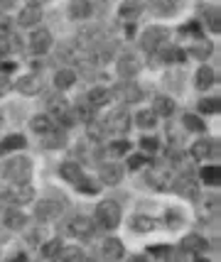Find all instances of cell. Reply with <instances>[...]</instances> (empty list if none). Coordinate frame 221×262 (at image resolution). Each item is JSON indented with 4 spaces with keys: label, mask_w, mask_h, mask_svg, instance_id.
<instances>
[{
    "label": "cell",
    "mask_w": 221,
    "mask_h": 262,
    "mask_svg": "<svg viewBox=\"0 0 221 262\" xmlns=\"http://www.w3.org/2000/svg\"><path fill=\"white\" fill-rule=\"evenodd\" d=\"M30 174H32V164H30L27 157H12L0 167V177L12 184H27Z\"/></svg>",
    "instance_id": "obj_1"
},
{
    "label": "cell",
    "mask_w": 221,
    "mask_h": 262,
    "mask_svg": "<svg viewBox=\"0 0 221 262\" xmlns=\"http://www.w3.org/2000/svg\"><path fill=\"white\" fill-rule=\"evenodd\" d=\"M96 223L106 230H113L120 223V206L116 201H101L96 206Z\"/></svg>",
    "instance_id": "obj_2"
},
{
    "label": "cell",
    "mask_w": 221,
    "mask_h": 262,
    "mask_svg": "<svg viewBox=\"0 0 221 262\" xmlns=\"http://www.w3.org/2000/svg\"><path fill=\"white\" fill-rule=\"evenodd\" d=\"M49 118L54 120L57 118L62 125H74L76 123V115H74V111L69 108V103L64 101L62 96H54V98H49Z\"/></svg>",
    "instance_id": "obj_3"
},
{
    "label": "cell",
    "mask_w": 221,
    "mask_h": 262,
    "mask_svg": "<svg viewBox=\"0 0 221 262\" xmlns=\"http://www.w3.org/2000/svg\"><path fill=\"white\" fill-rule=\"evenodd\" d=\"M165 39H167V30L152 25V27H148L145 32L140 34V47H143L145 52H157V49L165 45Z\"/></svg>",
    "instance_id": "obj_4"
},
{
    "label": "cell",
    "mask_w": 221,
    "mask_h": 262,
    "mask_svg": "<svg viewBox=\"0 0 221 262\" xmlns=\"http://www.w3.org/2000/svg\"><path fill=\"white\" fill-rule=\"evenodd\" d=\"M67 233L74 238H91L93 235V221L86 216H71L67 223Z\"/></svg>",
    "instance_id": "obj_5"
},
{
    "label": "cell",
    "mask_w": 221,
    "mask_h": 262,
    "mask_svg": "<svg viewBox=\"0 0 221 262\" xmlns=\"http://www.w3.org/2000/svg\"><path fill=\"white\" fill-rule=\"evenodd\" d=\"M116 69H118V76H120L123 81H133L135 79V74L140 71V64H138V59L133 57V54L126 52V54H120Z\"/></svg>",
    "instance_id": "obj_6"
},
{
    "label": "cell",
    "mask_w": 221,
    "mask_h": 262,
    "mask_svg": "<svg viewBox=\"0 0 221 262\" xmlns=\"http://www.w3.org/2000/svg\"><path fill=\"white\" fill-rule=\"evenodd\" d=\"M49 49H52V34H49V30H37V32H32V37H30V52L37 54V57H42Z\"/></svg>",
    "instance_id": "obj_7"
},
{
    "label": "cell",
    "mask_w": 221,
    "mask_h": 262,
    "mask_svg": "<svg viewBox=\"0 0 221 262\" xmlns=\"http://www.w3.org/2000/svg\"><path fill=\"white\" fill-rule=\"evenodd\" d=\"M128 127H130V118L126 111H116V113H111L106 118V130H111V133H116V135L128 133Z\"/></svg>",
    "instance_id": "obj_8"
},
{
    "label": "cell",
    "mask_w": 221,
    "mask_h": 262,
    "mask_svg": "<svg viewBox=\"0 0 221 262\" xmlns=\"http://www.w3.org/2000/svg\"><path fill=\"white\" fill-rule=\"evenodd\" d=\"M123 252H126V248H123V243L118 238H106L101 243V257L108 262H118L123 257Z\"/></svg>",
    "instance_id": "obj_9"
},
{
    "label": "cell",
    "mask_w": 221,
    "mask_h": 262,
    "mask_svg": "<svg viewBox=\"0 0 221 262\" xmlns=\"http://www.w3.org/2000/svg\"><path fill=\"white\" fill-rule=\"evenodd\" d=\"M15 89L23 93V96H37V93L42 91V79L37 74H25L23 79L15 83Z\"/></svg>",
    "instance_id": "obj_10"
},
{
    "label": "cell",
    "mask_w": 221,
    "mask_h": 262,
    "mask_svg": "<svg viewBox=\"0 0 221 262\" xmlns=\"http://www.w3.org/2000/svg\"><path fill=\"white\" fill-rule=\"evenodd\" d=\"M62 208H64V206L59 204V201L45 199L42 204L37 206V218H39V221H54V218L62 216Z\"/></svg>",
    "instance_id": "obj_11"
},
{
    "label": "cell",
    "mask_w": 221,
    "mask_h": 262,
    "mask_svg": "<svg viewBox=\"0 0 221 262\" xmlns=\"http://www.w3.org/2000/svg\"><path fill=\"white\" fill-rule=\"evenodd\" d=\"M118 91V98L123 103H138L143 98V91H140V86H135L133 81H123L120 86L116 89Z\"/></svg>",
    "instance_id": "obj_12"
},
{
    "label": "cell",
    "mask_w": 221,
    "mask_h": 262,
    "mask_svg": "<svg viewBox=\"0 0 221 262\" xmlns=\"http://www.w3.org/2000/svg\"><path fill=\"white\" fill-rule=\"evenodd\" d=\"M98 177H101V182L104 184H111V186H116L120 184L123 179V169H120V164H101V169H98Z\"/></svg>",
    "instance_id": "obj_13"
},
{
    "label": "cell",
    "mask_w": 221,
    "mask_h": 262,
    "mask_svg": "<svg viewBox=\"0 0 221 262\" xmlns=\"http://www.w3.org/2000/svg\"><path fill=\"white\" fill-rule=\"evenodd\" d=\"M216 142L214 140H199L194 142V147H192V155L197 157V160H214L216 157Z\"/></svg>",
    "instance_id": "obj_14"
},
{
    "label": "cell",
    "mask_w": 221,
    "mask_h": 262,
    "mask_svg": "<svg viewBox=\"0 0 221 262\" xmlns=\"http://www.w3.org/2000/svg\"><path fill=\"white\" fill-rule=\"evenodd\" d=\"M3 226H5L8 230H23L25 213L23 211H17V208H8V211L3 213Z\"/></svg>",
    "instance_id": "obj_15"
},
{
    "label": "cell",
    "mask_w": 221,
    "mask_h": 262,
    "mask_svg": "<svg viewBox=\"0 0 221 262\" xmlns=\"http://www.w3.org/2000/svg\"><path fill=\"white\" fill-rule=\"evenodd\" d=\"M17 20H20L23 27H32V25L42 23V8H39V5H27V8H23Z\"/></svg>",
    "instance_id": "obj_16"
},
{
    "label": "cell",
    "mask_w": 221,
    "mask_h": 262,
    "mask_svg": "<svg viewBox=\"0 0 221 262\" xmlns=\"http://www.w3.org/2000/svg\"><path fill=\"white\" fill-rule=\"evenodd\" d=\"M179 248H182L185 252H204L207 250V240L202 238V235H197V233H189V235L182 238Z\"/></svg>",
    "instance_id": "obj_17"
},
{
    "label": "cell",
    "mask_w": 221,
    "mask_h": 262,
    "mask_svg": "<svg viewBox=\"0 0 221 262\" xmlns=\"http://www.w3.org/2000/svg\"><path fill=\"white\" fill-rule=\"evenodd\" d=\"M177 111V105L172 98H167V96H157L155 101H152V113L155 115H163V118H170V115Z\"/></svg>",
    "instance_id": "obj_18"
},
{
    "label": "cell",
    "mask_w": 221,
    "mask_h": 262,
    "mask_svg": "<svg viewBox=\"0 0 221 262\" xmlns=\"http://www.w3.org/2000/svg\"><path fill=\"white\" fill-rule=\"evenodd\" d=\"M32 196H35V191H32L30 184H17V189H12L8 194V201H12V204H27V201H32Z\"/></svg>",
    "instance_id": "obj_19"
},
{
    "label": "cell",
    "mask_w": 221,
    "mask_h": 262,
    "mask_svg": "<svg viewBox=\"0 0 221 262\" xmlns=\"http://www.w3.org/2000/svg\"><path fill=\"white\" fill-rule=\"evenodd\" d=\"M91 0H71L69 3V15L74 20H86L91 15Z\"/></svg>",
    "instance_id": "obj_20"
},
{
    "label": "cell",
    "mask_w": 221,
    "mask_h": 262,
    "mask_svg": "<svg viewBox=\"0 0 221 262\" xmlns=\"http://www.w3.org/2000/svg\"><path fill=\"white\" fill-rule=\"evenodd\" d=\"M30 127H32L39 137H45L47 133H52V130H54V120H52L49 115H35V118L30 120Z\"/></svg>",
    "instance_id": "obj_21"
},
{
    "label": "cell",
    "mask_w": 221,
    "mask_h": 262,
    "mask_svg": "<svg viewBox=\"0 0 221 262\" xmlns=\"http://www.w3.org/2000/svg\"><path fill=\"white\" fill-rule=\"evenodd\" d=\"M76 83V71H71V69H59L57 76H54V86H57L59 91H67Z\"/></svg>",
    "instance_id": "obj_22"
},
{
    "label": "cell",
    "mask_w": 221,
    "mask_h": 262,
    "mask_svg": "<svg viewBox=\"0 0 221 262\" xmlns=\"http://www.w3.org/2000/svg\"><path fill=\"white\" fill-rule=\"evenodd\" d=\"M59 177L67 179V182H71V184H76L84 174H82V167H79L76 162H64V164L59 167Z\"/></svg>",
    "instance_id": "obj_23"
},
{
    "label": "cell",
    "mask_w": 221,
    "mask_h": 262,
    "mask_svg": "<svg viewBox=\"0 0 221 262\" xmlns=\"http://www.w3.org/2000/svg\"><path fill=\"white\" fill-rule=\"evenodd\" d=\"M86 101L93 108H101V105H106V103L111 101V93L106 91L104 86H96V89H91V91L86 93Z\"/></svg>",
    "instance_id": "obj_24"
},
{
    "label": "cell",
    "mask_w": 221,
    "mask_h": 262,
    "mask_svg": "<svg viewBox=\"0 0 221 262\" xmlns=\"http://www.w3.org/2000/svg\"><path fill=\"white\" fill-rule=\"evenodd\" d=\"M214 81H216V76H214V71H211L209 67H202L197 71V76H194V83H197L199 91H207V89H211V86H214Z\"/></svg>",
    "instance_id": "obj_25"
},
{
    "label": "cell",
    "mask_w": 221,
    "mask_h": 262,
    "mask_svg": "<svg viewBox=\"0 0 221 262\" xmlns=\"http://www.w3.org/2000/svg\"><path fill=\"white\" fill-rule=\"evenodd\" d=\"M189 52H192V54H194L197 59H207V57H211V52H214V45H211L209 39L199 37V39H194V45L189 47Z\"/></svg>",
    "instance_id": "obj_26"
},
{
    "label": "cell",
    "mask_w": 221,
    "mask_h": 262,
    "mask_svg": "<svg viewBox=\"0 0 221 262\" xmlns=\"http://www.w3.org/2000/svg\"><path fill=\"white\" fill-rule=\"evenodd\" d=\"M27 145V140H25L20 133H15V135H8L3 142H0V152H15V149H25Z\"/></svg>",
    "instance_id": "obj_27"
},
{
    "label": "cell",
    "mask_w": 221,
    "mask_h": 262,
    "mask_svg": "<svg viewBox=\"0 0 221 262\" xmlns=\"http://www.w3.org/2000/svg\"><path fill=\"white\" fill-rule=\"evenodd\" d=\"M155 12H163V15H172V12L179 8V0H148Z\"/></svg>",
    "instance_id": "obj_28"
},
{
    "label": "cell",
    "mask_w": 221,
    "mask_h": 262,
    "mask_svg": "<svg viewBox=\"0 0 221 262\" xmlns=\"http://www.w3.org/2000/svg\"><path fill=\"white\" fill-rule=\"evenodd\" d=\"M140 15V0H123L120 3V17L123 20H135Z\"/></svg>",
    "instance_id": "obj_29"
},
{
    "label": "cell",
    "mask_w": 221,
    "mask_h": 262,
    "mask_svg": "<svg viewBox=\"0 0 221 262\" xmlns=\"http://www.w3.org/2000/svg\"><path fill=\"white\" fill-rule=\"evenodd\" d=\"M59 260L62 262H86V255H84V250H79V248H62V252H59Z\"/></svg>",
    "instance_id": "obj_30"
},
{
    "label": "cell",
    "mask_w": 221,
    "mask_h": 262,
    "mask_svg": "<svg viewBox=\"0 0 221 262\" xmlns=\"http://www.w3.org/2000/svg\"><path fill=\"white\" fill-rule=\"evenodd\" d=\"M182 123H185V127L192 130V133H204V130H207V125L202 123V118L194 113H185L182 115Z\"/></svg>",
    "instance_id": "obj_31"
},
{
    "label": "cell",
    "mask_w": 221,
    "mask_h": 262,
    "mask_svg": "<svg viewBox=\"0 0 221 262\" xmlns=\"http://www.w3.org/2000/svg\"><path fill=\"white\" fill-rule=\"evenodd\" d=\"M130 226H133V230H138V233H150V230L155 228V218H150V216H135L133 221H130Z\"/></svg>",
    "instance_id": "obj_32"
},
{
    "label": "cell",
    "mask_w": 221,
    "mask_h": 262,
    "mask_svg": "<svg viewBox=\"0 0 221 262\" xmlns=\"http://www.w3.org/2000/svg\"><path fill=\"white\" fill-rule=\"evenodd\" d=\"M150 182L155 184V186H160V189H167V186L172 184V174L165 169H155V171H150Z\"/></svg>",
    "instance_id": "obj_33"
},
{
    "label": "cell",
    "mask_w": 221,
    "mask_h": 262,
    "mask_svg": "<svg viewBox=\"0 0 221 262\" xmlns=\"http://www.w3.org/2000/svg\"><path fill=\"white\" fill-rule=\"evenodd\" d=\"M42 142H45L47 147H62V145L67 142V135H64L62 130H57V127H54L52 133H47V135L42 137Z\"/></svg>",
    "instance_id": "obj_34"
},
{
    "label": "cell",
    "mask_w": 221,
    "mask_h": 262,
    "mask_svg": "<svg viewBox=\"0 0 221 262\" xmlns=\"http://www.w3.org/2000/svg\"><path fill=\"white\" fill-rule=\"evenodd\" d=\"M135 123H138L140 127H145V130H150V127L157 125V115L152 113V111H140V113L135 115Z\"/></svg>",
    "instance_id": "obj_35"
},
{
    "label": "cell",
    "mask_w": 221,
    "mask_h": 262,
    "mask_svg": "<svg viewBox=\"0 0 221 262\" xmlns=\"http://www.w3.org/2000/svg\"><path fill=\"white\" fill-rule=\"evenodd\" d=\"M177 191L182 196H187V199H197V184L192 182V179H182V182L177 184Z\"/></svg>",
    "instance_id": "obj_36"
},
{
    "label": "cell",
    "mask_w": 221,
    "mask_h": 262,
    "mask_svg": "<svg viewBox=\"0 0 221 262\" xmlns=\"http://www.w3.org/2000/svg\"><path fill=\"white\" fill-rule=\"evenodd\" d=\"M59 252H62V240H52V243L42 245V257H45V260L59 257Z\"/></svg>",
    "instance_id": "obj_37"
},
{
    "label": "cell",
    "mask_w": 221,
    "mask_h": 262,
    "mask_svg": "<svg viewBox=\"0 0 221 262\" xmlns=\"http://www.w3.org/2000/svg\"><path fill=\"white\" fill-rule=\"evenodd\" d=\"M197 108L199 113H219V98H202Z\"/></svg>",
    "instance_id": "obj_38"
},
{
    "label": "cell",
    "mask_w": 221,
    "mask_h": 262,
    "mask_svg": "<svg viewBox=\"0 0 221 262\" xmlns=\"http://www.w3.org/2000/svg\"><path fill=\"white\" fill-rule=\"evenodd\" d=\"M207 23H209V30L211 32H219L221 30V20H219V10L216 8H207Z\"/></svg>",
    "instance_id": "obj_39"
},
{
    "label": "cell",
    "mask_w": 221,
    "mask_h": 262,
    "mask_svg": "<svg viewBox=\"0 0 221 262\" xmlns=\"http://www.w3.org/2000/svg\"><path fill=\"white\" fill-rule=\"evenodd\" d=\"M163 54V61H182V52L175 47H167V49H157Z\"/></svg>",
    "instance_id": "obj_40"
},
{
    "label": "cell",
    "mask_w": 221,
    "mask_h": 262,
    "mask_svg": "<svg viewBox=\"0 0 221 262\" xmlns=\"http://www.w3.org/2000/svg\"><path fill=\"white\" fill-rule=\"evenodd\" d=\"M202 179L207 184H219V169L216 167H204L202 169Z\"/></svg>",
    "instance_id": "obj_41"
},
{
    "label": "cell",
    "mask_w": 221,
    "mask_h": 262,
    "mask_svg": "<svg viewBox=\"0 0 221 262\" xmlns=\"http://www.w3.org/2000/svg\"><path fill=\"white\" fill-rule=\"evenodd\" d=\"M140 147L145 149V152H155V149L160 147V142L155 137H140Z\"/></svg>",
    "instance_id": "obj_42"
},
{
    "label": "cell",
    "mask_w": 221,
    "mask_h": 262,
    "mask_svg": "<svg viewBox=\"0 0 221 262\" xmlns=\"http://www.w3.org/2000/svg\"><path fill=\"white\" fill-rule=\"evenodd\" d=\"M76 184H79V191H84V194H96V182H89L86 177H82Z\"/></svg>",
    "instance_id": "obj_43"
},
{
    "label": "cell",
    "mask_w": 221,
    "mask_h": 262,
    "mask_svg": "<svg viewBox=\"0 0 221 262\" xmlns=\"http://www.w3.org/2000/svg\"><path fill=\"white\" fill-rule=\"evenodd\" d=\"M128 142H126V140H118V142H113V145H111V152H113V155H126V152H128Z\"/></svg>",
    "instance_id": "obj_44"
},
{
    "label": "cell",
    "mask_w": 221,
    "mask_h": 262,
    "mask_svg": "<svg viewBox=\"0 0 221 262\" xmlns=\"http://www.w3.org/2000/svg\"><path fill=\"white\" fill-rule=\"evenodd\" d=\"M167 252H170V248H167V245H152V248H150L152 257H165Z\"/></svg>",
    "instance_id": "obj_45"
},
{
    "label": "cell",
    "mask_w": 221,
    "mask_h": 262,
    "mask_svg": "<svg viewBox=\"0 0 221 262\" xmlns=\"http://www.w3.org/2000/svg\"><path fill=\"white\" fill-rule=\"evenodd\" d=\"M167 223H170L172 228H177V226H182V216H179L177 211H170V213H167Z\"/></svg>",
    "instance_id": "obj_46"
},
{
    "label": "cell",
    "mask_w": 221,
    "mask_h": 262,
    "mask_svg": "<svg viewBox=\"0 0 221 262\" xmlns=\"http://www.w3.org/2000/svg\"><path fill=\"white\" fill-rule=\"evenodd\" d=\"M10 30V20H8V15H0V37H5Z\"/></svg>",
    "instance_id": "obj_47"
},
{
    "label": "cell",
    "mask_w": 221,
    "mask_h": 262,
    "mask_svg": "<svg viewBox=\"0 0 221 262\" xmlns=\"http://www.w3.org/2000/svg\"><path fill=\"white\" fill-rule=\"evenodd\" d=\"M143 164H145V160H143V157H138V155H135V157H130V162H128L130 169H140Z\"/></svg>",
    "instance_id": "obj_48"
},
{
    "label": "cell",
    "mask_w": 221,
    "mask_h": 262,
    "mask_svg": "<svg viewBox=\"0 0 221 262\" xmlns=\"http://www.w3.org/2000/svg\"><path fill=\"white\" fill-rule=\"evenodd\" d=\"M15 3H17V0H0V8H3V10H8V8H12Z\"/></svg>",
    "instance_id": "obj_49"
},
{
    "label": "cell",
    "mask_w": 221,
    "mask_h": 262,
    "mask_svg": "<svg viewBox=\"0 0 221 262\" xmlns=\"http://www.w3.org/2000/svg\"><path fill=\"white\" fill-rule=\"evenodd\" d=\"M10 262H27V255H25V252H17V255H15Z\"/></svg>",
    "instance_id": "obj_50"
},
{
    "label": "cell",
    "mask_w": 221,
    "mask_h": 262,
    "mask_svg": "<svg viewBox=\"0 0 221 262\" xmlns=\"http://www.w3.org/2000/svg\"><path fill=\"white\" fill-rule=\"evenodd\" d=\"M5 86H8V83H5V81H0V93L5 91Z\"/></svg>",
    "instance_id": "obj_51"
},
{
    "label": "cell",
    "mask_w": 221,
    "mask_h": 262,
    "mask_svg": "<svg viewBox=\"0 0 221 262\" xmlns=\"http://www.w3.org/2000/svg\"><path fill=\"white\" fill-rule=\"evenodd\" d=\"M37 3H45V0H32V3H30V5H37Z\"/></svg>",
    "instance_id": "obj_52"
},
{
    "label": "cell",
    "mask_w": 221,
    "mask_h": 262,
    "mask_svg": "<svg viewBox=\"0 0 221 262\" xmlns=\"http://www.w3.org/2000/svg\"><path fill=\"white\" fill-rule=\"evenodd\" d=\"M0 127H3V113H0Z\"/></svg>",
    "instance_id": "obj_53"
}]
</instances>
